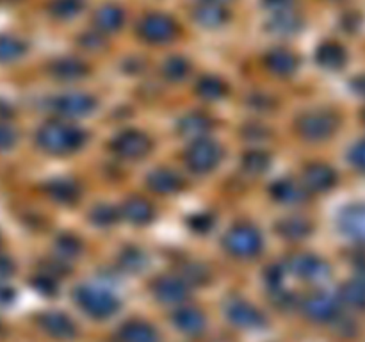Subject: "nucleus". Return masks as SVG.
I'll use <instances>...</instances> for the list:
<instances>
[{
  "label": "nucleus",
  "instance_id": "nucleus-18",
  "mask_svg": "<svg viewBox=\"0 0 365 342\" xmlns=\"http://www.w3.org/2000/svg\"><path fill=\"white\" fill-rule=\"evenodd\" d=\"M39 324L46 333L57 338H71L75 335V324L70 317L61 312H46L39 317Z\"/></svg>",
  "mask_w": 365,
  "mask_h": 342
},
{
  "label": "nucleus",
  "instance_id": "nucleus-9",
  "mask_svg": "<svg viewBox=\"0 0 365 342\" xmlns=\"http://www.w3.org/2000/svg\"><path fill=\"white\" fill-rule=\"evenodd\" d=\"M303 312L316 323H328V321L337 319L339 303L324 292H314L303 301Z\"/></svg>",
  "mask_w": 365,
  "mask_h": 342
},
{
  "label": "nucleus",
  "instance_id": "nucleus-42",
  "mask_svg": "<svg viewBox=\"0 0 365 342\" xmlns=\"http://www.w3.org/2000/svg\"><path fill=\"white\" fill-rule=\"evenodd\" d=\"M185 278H187V281H191V284H205L207 280H209V273H207V269L203 266H200V264H189L187 267H185L184 271Z\"/></svg>",
  "mask_w": 365,
  "mask_h": 342
},
{
  "label": "nucleus",
  "instance_id": "nucleus-35",
  "mask_svg": "<svg viewBox=\"0 0 365 342\" xmlns=\"http://www.w3.org/2000/svg\"><path fill=\"white\" fill-rule=\"evenodd\" d=\"M341 299L353 309H365V287L359 280L349 281L341 289Z\"/></svg>",
  "mask_w": 365,
  "mask_h": 342
},
{
  "label": "nucleus",
  "instance_id": "nucleus-2",
  "mask_svg": "<svg viewBox=\"0 0 365 342\" xmlns=\"http://www.w3.org/2000/svg\"><path fill=\"white\" fill-rule=\"evenodd\" d=\"M75 301L84 312H88L91 317L103 319V317L114 316L120 309V301L109 291L93 285H81L75 289Z\"/></svg>",
  "mask_w": 365,
  "mask_h": 342
},
{
  "label": "nucleus",
  "instance_id": "nucleus-51",
  "mask_svg": "<svg viewBox=\"0 0 365 342\" xmlns=\"http://www.w3.org/2000/svg\"><path fill=\"white\" fill-rule=\"evenodd\" d=\"M364 123H365V110H364Z\"/></svg>",
  "mask_w": 365,
  "mask_h": 342
},
{
  "label": "nucleus",
  "instance_id": "nucleus-4",
  "mask_svg": "<svg viewBox=\"0 0 365 342\" xmlns=\"http://www.w3.org/2000/svg\"><path fill=\"white\" fill-rule=\"evenodd\" d=\"M138 34L152 45H164L177 38L178 25L170 14L148 13L139 20Z\"/></svg>",
  "mask_w": 365,
  "mask_h": 342
},
{
  "label": "nucleus",
  "instance_id": "nucleus-17",
  "mask_svg": "<svg viewBox=\"0 0 365 342\" xmlns=\"http://www.w3.org/2000/svg\"><path fill=\"white\" fill-rule=\"evenodd\" d=\"M267 70L278 77H289L298 68V57L287 48H273L266 56Z\"/></svg>",
  "mask_w": 365,
  "mask_h": 342
},
{
  "label": "nucleus",
  "instance_id": "nucleus-27",
  "mask_svg": "<svg viewBox=\"0 0 365 342\" xmlns=\"http://www.w3.org/2000/svg\"><path fill=\"white\" fill-rule=\"evenodd\" d=\"M121 342H159L157 331L150 324L141 323V321H130L123 324L120 330Z\"/></svg>",
  "mask_w": 365,
  "mask_h": 342
},
{
  "label": "nucleus",
  "instance_id": "nucleus-41",
  "mask_svg": "<svg viewBox=\"0 0 365 342\" xmlns=\"http://www.w3.org/2000/svg\"><path fill=\"white\" fill-rule=\"evenodd\" d=\"M18 141V132L6 123H0V152L13 148Z\"/></svg>",
  "mask_w": 365,
  "mask_h": 342
},
{
  "label": "nucleus",
  "instance_id": "nucleus-37",
  "mask_svg": "<svg viewBox=\"0 0 365 342\" xmlns=\"http://www.w3.org/2000/svg\"><path fill=\"white\" fill-rule=\"evenodd\" d=\"M56 252L61 259H75L82 252V244L73 235H61L56 241Z\"/></svg>",
  "mask_w": 365,
  "mask_h": 342
},
{
  "label": "nucleus",
  "instance_id": "nucleus-43",
  "mask_svg": "<svg viewBox=\"0 0 365 342\" xmlns=\"http://www.w3.org/2000/svg\"><path fill=\"white\" fill-rule=\"evenodd\" d=\"M262 4L271 13H282V11L291 9L294 0H262Z\"/></svg>",
  "mask_w": 365,
  "mask_h": 342
},
{
  "label": "nucleus",
  "instance_id": "nucleus-1",
  "mask_svg": "<svg viewBox=\"0 0 365 342\" xmlns=\"http://www.w3.org/2000/svg\"><path fill=\"white\" fill-rule=\"evenodd\" d=\"M86 139H88L86 130L59 120L45 123L36 134V142H38L39 148L52 153V155L77 152L78 148L84 146Z\"/></svg>",
  "mask_w": 365,
  "mask_h": 342
},
{
  "label": "nucleus",
  "instance_id": "nucleus-13",
  "mask_svg": "<svg viewBox=\"0 0 365 342\" xmlns=\"http://www.w3.org/2000/svg\"><path fill=\"white\" fill-rule=\"evenodd\" d=\"M192 18L198 25L205 28H217L221 25H225L230 18V13L225 7V4L217 2H207V0H202L198 6L192 9Z\"/></svg>",
  "mask_w": 365,
  "mask_h": 342
},
{
  "label": "nucleus",
  "instance_id": "nucleus-44",
  "mask_svg": "<svg viewBox=\"0 0 365 342\" xmlns=\"http://www.w3.org/2000/svg\"><path fill=\"white\" fill-rule=\"evenodd\" d=\"M34 287L38 291L45 292V294H52V292H56V281L50 276H46V274H39L34 280Z\"/></svg>",
  "mask_w": 365,
  "mask_h": 342
},
{
  "label": "nucleus",
  "instance_id": "nucleus-32",
  "mask_svg": "<svg viewBox=\"0 0 365 342\" xmlns=\"http://www.w3.org/2000/svg\"><path fill=\"white\" fill-rule=\"evenodd\" d=\"M84 9V0H50L48 13L57 20H71Z\"/></svg>",
  "mask_w": 365,
  "mask_h": 342
},
{
  "label": "nucleus",
  "instance_id": "nucleus-39",
  "mask_svg": "<svg viewBox=\"0 0 365 342\" xmlns=\"http://www.w3.org/2000/svg\"><path fill=\"white\" fill-rule=\"evenodd\" d=\"M187 223L195 232L205 234V232L212 230L214 217H212V214H209V212H198V214H192V216L187 219Z\"/></svg>",
  "mask_w": 365,
  "mask_h": 342
},
{
  "label": "nucleus",
  "instance_id": "nucleus-48",
  "mask_svg": "<svg viewBox=\"0 0 365 342\" xmlns=\"http://www.w3.org/2000/svg\"><path fill=\"white\" fill-rule=\"evenodd\" d=\"M14 291L7 285H0V303H9L13 301Z\"/></svg>",
  "mask_w": 365,
  "mask_h": 342
},
{
  "label": "nucleus",
  "instance_id": "nucleus-50",
  "mask_svg": "<svg viewBox=\"0 0 365 342\" xmlns=\"http://www.w3.org/2000/svg\"><path fill=\"white\" fill-rule=\"evenodd\" d=\"M207 2H217V4H227V2H232V0H207Z\"/></svg>",
  "mask_w": 365,
  "mask_h": 342
},
{
  "label": "nucleus",
  "instance_id": "nucleus-24",
  "mask_svg": "<svg viewBox=\"0 0 365 342\" xmlns=\"http://www.w3.org/2000/svg\"><path fill=\"white\" fill-rule=\"evenodd\" d=\"M212 127V121L209 116L202 113H189L178 121V132L185 138L200 139L207 134Z\"/></svg>",
  "mask_w": 365,
  "mask_h": 342
},
{
  "label": "nucleus",
  "instance_id": "nucleus-21",
  "mask_svg": "<svg viewBox=\"0 0 365 342\" xmlns=\"http://www.w3.org/2000/svg\"><path fill=\"white\" fill-rule=\"evenodd\" d=\"M121 214L125 219L132 224H146L153 219V207L152 203L146 202L145 198H128L121 207Z\"/></svg>",
  "mask_w": 365,
  "mask_h": 342
},
{
  "label": "nucleus",
  "instance_id": "nucleus-16",
  "mask_svg": "<svg viewBox=\"0 0 365 342\" xmlns=\"http://www.w3.org/2000/svg\"><path fill=\"white\" fill-rule=\"evenodd\" d=\"M146 184L152 191L159 192V195H173V192L180 191L184 187V180L177 171L170 170V167H159L153 170L146 178Z\"/></svg>",
  "mask_w": 365,
  "mask_h": 342
},
{
  "label": "nucleus",
  "instance_id": "nucleus-14",
  "mask_svg": "<svg viewBox=\"0 0 365 342\" xmlns=\"http://www.w3.org/2000/svg\"><path fill=\"white\" fill-rule=\"evenodd\" d=\"M289 267L292 273L307 280H321L330 273L328 264L316 255H294L289 260Z\"/></svg>",
  "mask_w": 365,
  "mask_h": 342
},
{
  "label": "nucleus",
  "instance_id": "nucleus-52",
  "mask_svg": "<svg viewBox=\"0 0 365 342\" xmlns=\"http://www.w3.org/2000/svg\"><path fill=\"white\" fill-rule=\"evenodd\" d=\"M11 2H14V0H11Z\"/></svg>",
  "mask_w": 365,
  "mask_h": 342
},
{
  "label": "nucleus",
  "instance_id": "nucleus-20",
  "mask_svg": "<svg viewBox=\"0 0 365 342\" xmlns=\"http://www.w3.org/2000/svg\"><path fill=\"white\" fill-rule=\"evenodd\" d=\"M173 323L184 333L198 335L205 328V317L200 310L192 309V306H182L173 314Z\"/></svg>",
  "mask_w": 365,
  "mask_h": 342
},
{
  "label": "nucleus",
  "instance_id": "nucleus-28",
  "mask_svg": "<svg viewBox=\"0 0 365 342\" xmlns=\"http://www.w3.org/2000/svg\"><path fill=\"white\" fill-rule=\"evenodd\" d=\"M342 230L355 239H365V207L355 205L344 210L341 217Z\"/></svg>",
  "mask_w": 365,
  "mask_h": 342
},
{
  "label": "nucleus",
  "instance_id": "nucleus-15",
  "mask_svg": "<svg viewBox=\"0 0 365 342\" xmlns=\"http://www.w3.org/2000/svg\"><path fill=\"white\" fill-rule=\"evenodd\" d=\"M125 24V11L118 4H103L95 11L93 25L102 34H114Z\"/></svg>",
  "mask_w": 365,
  "mask_h": 342
},
{
  "label": "nucleus",
  "instance_id": "nucleus-8",
  "mask_svg": "<svg viewBox=\"0 0 365 342\" xmlns=\"http://www.w3.org/2000/svg\"><path fill=\"white\" fill-rule=\"evenodd\" d=\"M53 110L64 118L89 116L96 109V100L88 93H64L53 98Z\"/></svg>",
  "mask_w": 365,
  "mask_h": 342
},
{
  "label": "nucleus",
  "instance_id": "nucleus-40",
  "mask_svg": "<svg viewBox=\"0 0 365 342\" xmlns=\"http://www.w3.org/2000/svg\"><path fill=\"white\" fill-rule=\"evenodd\" d=\"M78 41H81V46H84V48H88V50H100L106 46L103 34L102 32L96 31V28H93V31H89V32H84V34L78 38Z\"/></svg>",
  "mask_w": 365,
  "mask_h": 342
},
{
  "label": "nucleus",
  "instance_id": "nucleus-7",
  "mask_svg": "<svg viewBox=\"0 0 365 342\" xmlns=\"http://www.w3.org/2000/svg\"><path fill=\"white\" fill-rule=\"evenodd\" d=\"M110 148L118 157H123V159H143L152 150V139L145 132L130 128L118 134L110 142Z\"/></svg>",
  "mask_w": 365,
  "mask_h": 342
},
{
  "label": "nucleus",
  "instance_id": "nucleus-31",
  "mask_svg": "<svg viewBox=\"0 0 365 342\" xmlns=\"http://www.w3.org/2000/svg\"><path fill=\"white\" fill-rule=\"evenodd\" d=\"M27 52V45L16 36L0 34V63H14Z\"/></svg>",
  "mask_w": 365,
  "mask_h": 342
},
{
  "label": "nucleus",
  "instance_id": "nucleus-33",
  "mask_svg": "<svg viewBox=\"0 0 365 342\" xmlns=\"http://www.w3.org/2000/svg\"><path fill=\"white\" fill-rule=\"evenodd\" d=\"M271 159L262 150H252L242 157V170L252 175H262L269 167Z\"/></svg>",
  "mask_w": 365,
  "mask_h": 342
},
{
  "label": "nucleus",
  "instance_id": "nucleus-12",
  "mask_svg": "<svg viewBox=\"0 0 365 342\" xmlns=\"http://www.w3.org/2000/svg\"><path fill=\"white\" fill-rule=\"evenodd\" d=\"M337 182V175L330 166L323 162H314L307 166L305 173H303V187L314 192H323L331 189Z\"/></svg>",
  "mask_w": 365,
  "mask_h": 342
},
{
  "label": "nucleus",
  "instance_id": "nucleus-38",
  "mask_svg": "<svg viewBox=\"0 0 365 342\" xmlns=\"http://www.w3.org/2000/svg\"><path fill=\"white\" fill-rule=\"evenodd\" d=\"M89 217H91L93 223L98 224V227H110V224L116 223L120 214H118V210L110 205H96L95 209L91 210V214H89Z\"/></svg>",
  "mask_w": 365,
  "mask_h": 342
},
{
  "label": "nucleus",
  "instance_id": "nucleus-30",
  "mask_svg": "<svg viewBox=\"0 0 365 342\" xmlns=\"http://www.w3.org/2000/svg\"><path fill=\"white\" fill-rule=\"evenodd\" d=\"M277 230L282 237L291 239V241H299V239L307 237L310 234V223L303 217H285V219L278 221Z\"/></svg>",
  "mask_w": 365,
  "mask_h": 342
},
{
  "label": "nucleus",
  "instance_id": "nucleus-25",
  "mask_svg": "<svg viewBox=\"0 0 365 342\" xmlns=\"http://www.w3.org/2000/svg\"><path fill=\"white\" fill-rule=\"evenodd\" d=\"M46 195L59 203H75L81 198V187L73 180L68 178H57L45 185Z\"/></svg>",
  "mask_w": 365,
  "mask_h": 342
},
{
  "label": "nucleus",
  "instance_id": "nucleus-34",
  "mask_svg": "<svg viewBox=\"0 0 365 342\" xmlns=\"http://www.w3.org/2000/svg\"><path fill=\"white\" fill-rule=\"evenodd\" d=\"M120 266L123 267L128 273H138V271L145 269L146 266V256L145 253L139 248H134V246H128L121 252L120 255Z\"/></svg>",
  "mask_w": 365,
  "mask_h": 342
},
{
  "label": "nucleus",
  "instance_id": "nucleus-3",
  "mask_svg": "<svg viewBox=\"0 0 365 342\" xmlns=\"http://www.w3.org/2000/svg\"><path fill=\"white\" fill-rule=\"evenodd\" d=\"M223 244L228 253L239 259H252L262 252V235L255 227L237 224L230 228L223 237Z\"/></svg>",
  "mask_w": 365,
  "mask_h": 342
},
{
  "label": "nucleus",
  "instance_id": "nucleus-45",
  "mask_svg": "<svg viewBox=\"0 0 365 342\" xmlns=\"http://www.w3.org/2000/svg\"><path fill=\"white\" fill-rule=\"evenodd\" d=\"M351 162L355 164L359 170L365 171V141L359 142V145L351 150Z\"/></svg>",
  "mask_w": 365,
  "mask_h": 342
},
{
  "label": "nucleus",
  "instance_id": "nucleus-11",
  "mask_svg": "<svg viewBox=\"0 0 365 342\" xmlns=\"http://www.w3.org/2000/svg\"><path fill=\"white\" fill-rule=\"evenodd\" d=\"M153 294L163 303H182L189 296L187 281L178 276H160L153 284Z\"/></svg>",
  "mask_w": 365,
  "mask_h": 342
},
{
  "label": "nucleus",
  "instance_id": "nucleus-49",
  "mask_svg": "<svg viewBox=\"0 0 365 342\" xmlns=\"http://www.w3.org/2000/svg\"><path fill=\"white\" fill-rule=\"evenodd\" d=\"M353 88H355V91L359 93V95L365 96V77H359L355 82H353Z\"/></svg>",
  "mask_w": 365,
  "mask_h": 342
},
{
  "label": "nucleus",
  "instance_id": "nucleus-10",
  "mask_svg": "<svg viewBox=\"0 0 365 342\" xmlns=\"http://www.w3.org/2000/svg\"><path fill=\"white\" fill-rule=\"evenodd\" d=\"M227 316L235 326L246 328V330L260 328L264 326V323H266L262 314H260L255 306L250 305V303L242 301V299H235V301L228 303Z\"/></svg>",
  "mask_w": 365,
  "mask_h": 342
},
{
  "label": "nucleus",
  "instance_id": "nucleus-5",
  "mask_svg": "<svg viewBox=\"0 0 365 342\" xmlns=\"http://www.w3.org/2000/svg\"><path fill=\"white\" fill-rule=\"evenodd\" d=\"M221 159H223V148L220 146V142L212 141V139H195V142L185 152V164L195 173H209V171L216 170Z\"/></svg>",
  "mask_w": 365,
  "mask_h": 342
},
{
  "label": "nucleus",
  "instance_id": "nucleus-47",
  "mask_svg": "<svg viewBox=\"0 0 365 342\" xmlns=\"http://www.w3.org/2000/svg\"><path fill=\"white\" fill-rule=\"evenodd\" d=\"M13 271H14L13 260H11L7 255H0V278L11 276Z\"/></svg>",
  "mask_w": 365,
  "mask_h": 342
},
{
  "label": "nucleus",
  "instance_id": "nucleus-26",
  "mask_svg": "<svg viewBox=\"0 0 365 342\" xmlns=\"http://www.w3.org/2000/svg\"><path fill=\"white\" fill-rule=\"evenodd\" d=\"M316 59L327 70H339L346 64V50L339 43L327 41L317 48Z\"/></svg>",
  "mask_w": 365,
  "mask_h": 342
},
{
  "label": "nucleus",
  "instance_id": "nucleus-36",
  "mask_svg": "<svg viewBox=\"0 0 365 342\" xmlns=\"http://www.w3.org/2000/svg\"><path fill=\"white\" fill-rule=\"evenodd\" d=\"M189 68L191 66H189V61L185 59V57L173 56V57H170V59H166V63H164V66H163V73L166 78L177 82V81H182V78L187 77Z\"/></svg>",
  "mask_w": 365,
  "mask_h": 342
},
{
  "label": "nucleus",
  "instance_id": "nucleus-46",
  "mask_svg": "<svg viewBox=\"0 0 365 342\" xmlns=\"http://www.w3.org/2000/svg\"><path fill=\"white\" fill-rule=\"evenodd\" d=\"M266 280L269 281L271 285H280V281L284 280V269L278 266H273L267 269L266 273Z\"/></svg>",
  "mask_w": 365,
  "mask_h": 342
},
{
  "label": "nucleus",
  "instance_id": "nucleus-19",
  "mask_svg": "<svg viewBox=\"0 0 365 342\" xmlns=\"http://www.w3.org/2000/svg\"><path fill=\"white\" fill-rule=\"evenodd\" d=\"M88 70V64L77 57H59L50 66L53 77L61 78V81H77V78L84 77Z\"/></svg>",
  "mask_w": 365,
  "mask_h": 342
},
{
  "label": "nucleus",
  "instance_id": "nucleus-6",
  "mask_svg": "<svg viewBox=\"0 0 365 342\" xmlns=\"http://www.w3.org/2000/svg\"><path fill=\"white\" fill-rule=\"evenodd\" d=\"M339 120L335 114L317 110V113H307L299 116L296 121V128L307 141H324L337 130Z\"/></svg>",
  "mask_w": 365,
  "mask_h": 342
},
{
  "label": "nucleus",
  "instance_id": "nucleus-29",
  "mask_svg": "<svg viewBox=\"0 0 365 342\" xmlns=\"http://www.w3.org/2000/svg\"><path fill=\"white\" fill-rule=\"evenodd\" d=\"M196 95L207 102H216L227 95V84L214 75H205L196 84Z\"/></svg>",
  "mask_w": 365,
  "mask_h": 342
},
{
  "label": "nucleus",
  "instance_id": "nucleus-23",
  "mask_svg": "<svg viewBox=\"0 0 365 342\" xmlns=\"http://www.w3.org/2000/svg\"><path fill=\"white\" fill-rule=\"evenodd\" d=\"M271 196L277 202L285 203V205H292V203H302L305 200V187L298 185L296 182L284 178V180H277L269 189Z\"/></svg>",
  "mask_w": 365,
  "mask_h": 342
},
{
  "label": "nucleus",
  "instance_id": "nucleus-22",
  "mask_svg": "<svg viewBox=\"0 0 365 342\" xmlns=\"http://www.w3.org/2000/svg\"><path fill=\"white\" fill-rule=\"evenodd\" d=\"M303 27V20L299 14H294L291 9L282 11V13H273L271 20L267 21L269 32L277 36H292Z\"/></svg>",
  "mask_w": 365,
  "mask_h": 342
}]
</instances>
